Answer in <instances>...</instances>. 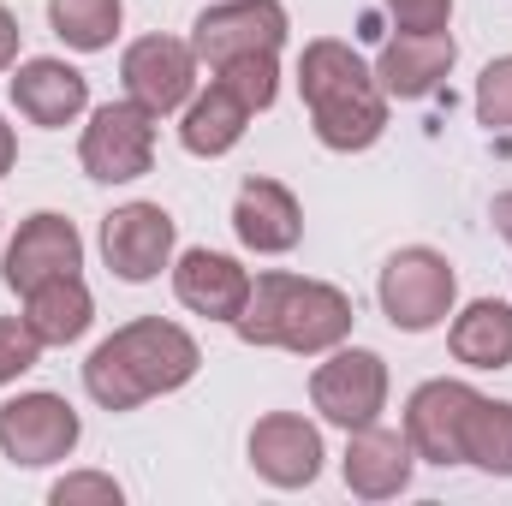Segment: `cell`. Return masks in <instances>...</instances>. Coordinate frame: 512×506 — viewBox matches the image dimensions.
I'll return each instance as SVG.
<instances>
[{
  "label": "cell",
  "instance_id": "obj_1",
  "mask_svg": "<svg viewBox=\"0 0 512 506\" xmlns=\"http://www.w3.org/2000/svg\"><path fill=\"white\" fill-rule=\"evenodd\" d=\"M203 352L185 328L161 322V316H143V322H126L120 334H108L90 364H84V387L102 411H137L143 399L155 393H173L197 376Z\"/></svg>",
  "mask_w": 512,
  "mask_h": 506
},
{
  "label": "cell",
  "instance_id": "obj_2",
  "mask_svg": "<svg viewBox=\"0 0 512 506\" xmlns=\"http://www.w3.org/2000/svg\"><path fill=\"white\" fill-rule=\"evenodd\" d=\"M233 328H239L245 346H280V352L316 358V352H334L352 334V298L328 280L256 274Z\"/></svg>",
  "mask_w": 512,
  "mask_h": 506
},
{
  "label": "cell",
  "instance_id": "obj_3",
  "mask_svg": "<svg viewBox=\"0 0 512 506\" xmlns=\"http://www.w3.org/2000/svg\"><path fill=\"white\" fill-rule=\"evenodd\" d=\"M298 90H304V108H310V126L328 149L352 155V149H370L387 131V96L376 84V72L334 36L310 42L304 60H298Z\"/></svg>",
  "mask_w": 512,
  "mask_h": 506
},
{
  "label": "cell",
  "instance_id": "obj_4",
  "mask_svg": "<svg viewBox=\"0 0 512 506\" xmlns=\"http://www.w3.org/2000/svg\"><path fill=\"white\" fill-rule=\"evenodd\" d=\"M453 292H459V280H453V262H447L441 251L411 245V251L387 256L382 310H387L393 328H405V334H429V328H441L447 310H453Z\"/></svg>",
  "mask_w": 512,
  "mask_h": 506
},
{
  "label": "cell",
  "instance_id": "obj_5",
  "mask_svg": "<svg viewBox=\"0 0 512 506\" xmlns=\"http://www.w3.org/2000/svg\"><path fill=\"white\" fill-rule=\"evenodd\" d=\"M78 161L102 185L143 179L149 161H155V114L143 102H108V108H96L90 126H84V143H78Z\"/></svg>",
  "mask_w": 512,
  "mask_h": 506
},
{
  "label": "cell",
  "instance_id": "obj_6",
  "mask_svg": "<svg viewBox=\"0 0 512 506\" xmlns=\"http://www.w3.org/2000/svg\"><path fill=\"white\" fill-rule=\"evenodd\" d=\"M78 447V411L60 393H18L0 405V453L24 471L60 465Z\"/></svg>",
  "mask_w": 512,
  "mask_h": 506
},
{
  "label": "cell",
  "instance_id": "obj_7",
  "mask_svg": "<svg viewBox=\"0 0 512 506\" xmlns=\"http://www.w3.org/2000/svg\"><path fill=\"white\" fill-rule=\"evenodd\" d=\"M280 42H286V6L280 0H221L197 18V36H191L197 60L215 72L239 54H280Z\"/></svg>",
  "mask_w": 512,
  "mask_h": 506
},
{
  "label": "cell",
  "instance_id": "obj_8",
  "mask_svg": "<svg viewBox=\"0 0 512 506\" xmlns=\"http://www.w3.org/2000/svg\"><path fill=\"white\" fill-rule=\"evenodd\" d=\"M310 399H316V411H322L328 423L364 429V423L382 417V405H387V364L376 352H364V346H346V352H334L328 364H316Z\"/></svg>",
  "mask_w": 512,
  "mask_h": 506
},
{
  "label": "cell",
  "instance_id": "obj_9",
  "mask_svg": "<svg viewBox=\"0 0 512 506\" xmlns=\"http://www.w3.org/2000/svg\"><path fill=\"white\" fill-rule=\"evenodd\" d=\"M483 393L465 381H423L405 405V441L429 465H465V423Z\"/></svg>",
  "mask_w": 512,
  "mask_h": 506
},
{
  "label": "cell",
  "instance_id": "obj_10",
  "mask_svg": "<svg viewBox=\"0 0 512 506\" xmlns=\"http://www.w3.org/2000/svg\"><path fill=\"white\" fill-rule=\"evenodd\" d=\"M120 78H126V96L143 102L155 120L185 108L191 102V84H197V48L179 42V36H143L131 42L126 60H120Z\"/></svg>",
  "mask_w": 512,
  "mask_h": 506
},
{
  "label": "cell",
  "instance_id": "obj_11",
  "mask_svg": "<svg viewBox=\"0 0 512 506\" xmlns=\"http://www.w3.org/2000/svg\"><path fill=\"white\" fill-rule=\"evenodd\" d=\"M102 256L120 280H155L173 256V215L161 203H126L102 221Z\"/></svg>",
  "mask_w": 512,
  "mask_h": 506
},
{
  "label": "cell",
  "instance_id": "obj_12",
  "mask_svg": "<svg viewBox=\"0 0 512 506\" xmlns=\"http://www.w3.org/2000/svg\"><path fill=\"white\" fill-rule=\"evenodd\" d=\"M251 465L274 489H310L322 477V435L292 411H268L251 429Z\"/></svg>",
  "mask_w": 512,
  "mask_h": 506
},
{
  "label": "cell",
  "instance_id": "obj_13",
  "mask_svg": "<svg viewBox=\"0 0 512 506\" xmlns=\"http://www.w3.org/2000/svg\"><path fill=\"white\" fill-rule=\"evenodd\" d=\"M84 268V239L66 215L42 209L18 227V239L6 245V286L12 292H30L42 280H60V274H78Z\"/></svg>",
  "mask_w": 512,
  "mask_h": 506
},
{
  "label": "cell",
  "instance_id": "obj_14",
  "mask_svg": "<svg viewBox=\"0 0 512 506\" xmlns=\"http://www.w3.org/2000/svg\"><path fill=\"white\" fill-rule=\"evenodd\" d=\"M453 60H459V48H453L447 30H399V36L382 42L376 84H382V96H393V102H417V96H429L453 72Z\"/></svg>",
  "mask_w": 512,
  "mask_h": 506
},
{
  "label": "cell",
  "instance_id": "obj_15",
  "mask_svg": "<svg viewBox=\"0 0 512 506\" xmlns=\"http://www.w3.org/2000/svg\"><path fill=\"white\" fill-rule=\"evenodd\" d=\"M233 233L245 239V251L256 256H280L298 245L304 233V209L280 179H245L239 203H233Z\"/></svg>",
  "mask_w": 512,
  "mask_h": 506
},
{
  "label": "cell",
  "instance_id": "obj_16",
  "mask_svg": "<svg viewBox=\"0 0 512 506\" xmlns=\"http://www.w3.org/2000/svg\"><path fill=\"white\" fill-rule=\"evenodd\" d=\"M173 292L185 310H197L209 322H239V310L251 298V274L221 251H185L173 268Z\"/></svg>",
  "mask_w": 512,
  "mask_h": 506
},
{
  "label": "cell",
  "instance_id": "obj_17",
  "mask_svg": "<svg viewBox=\"0 0 512 506\" xmlns=\"http://www.w3.org/2000/svg\"><path fill=\"white\" fill-rule=\"evenodd\" d=\"M411 465H417V453H411V441H405L399 429L364 423V429H352V441H346V489L364 495V501L405 495Z\"/></svg>",
  "mask_w": 512,
  "mask_h": 506
},
{
  "label": "cell",
  "instance_id": "obj_18",
  "mask_svg": "<svg viewBox=\"0 0 512 506\" xmlns=\"http://www.w3.org/2000/svg\"><path fill=\"white\" fill-rule=\"evenodd\" d=\"M12 108L30 120V126H72L84 108H90V84L84 72H72L66 60H24L18 78H12Z\"/></svg>",
  "mask_w": 512,
  "mask_h": 506
},
{
  "label": "cell",
  "instance_id": "obj_19",
  "mask_svg": "<svg viewBox=\"0 0 512 506\" xmlns=\"http://www.w3.org/2000/svg\"><path fill=\"white\" fill-rule=\"evenodd\" d=\"M24 322H30V334H36L42 346H72V340L90 334V322H96V298H90V286H84L78 274L42 280V286L24 292Z\"/></svg>",
  "mask_w": 512,
  "mask_h": 506
},
{
  "label": "cell",
  "instance_id": "obj_20",
  "mask_svg": "<svg viewBox=\"0 0 512 506\" xmlns=\"http://www.w3.org/2000/svg\"><path fill=\"white\" fill-rule=\"evenodd\" d=\"M447 346H453V358L471 364V370H512V304L477 298L471 310L453 316Z\"/></svg>",
  "mask_w": 512,
  "mask_h": 506
},
{
  "label": "cell",
  "instance_id": "obj_21",
  "mask_svg": "<svg viewBox=\"0 0 512 506\" xmlns=\"http://www.w3.org/2000/svg\"><path fill=\"white\" fill-rule=\"evenodd\" d=\"M251 126V108L227 90V84H209L191 108H185V126H179V143L191 155H227Z\"/></svg>",
  "mask_w": 512,
  "mask_h": 506
},
{
  "label": "cell",
  "instance_id": "obj_22",
  "mask_svg": "<svg viewBox=\"0 0 512 506\" xmlns=\"http://www.w3.org/2000/svg\"><path fill=\"white\" fill-rule=\"evenodd\" d=\"M48 24L66 48L102 54L120 36V0H48Z\"/></svg>",
  "mask_w": 512,
  "mask_h": 506
},
{
  "label": "cell",
  "instance_id": "obj_23",
  "mask_svg": "<svg viewBox=\"0 0 512 506\" xmlns=\"http://www.w3.org/2000/svg\"><path fill=\"white\" fill-rule=\"evenodd\" d=\"M465 465L512 477V405L507 399H477L471 423H465Z\"/></svg>",
  "mask_w": 512,
  "mask_h": 506
},
{
  "label": "cell",
  "instance_id": "obj_24",
  "mask_svg": "<svg viewBox=\"0 0 512 506\" xmlns=\"http://www.w3.org/2000/svg\"><path fill=\"white\" fill-rule=\"evenodd\" d=\"M215 84H227L251 114H262V108H274V96H280V66H274V54H239V60H227V66L215 72Z\"/></svg>",
  "mask_w": 512,
  "mask_h": 506
},
{
  "label": "cell",
  "instance_id": "obj_25",
  "mask_svg": "<svg viewBox=\"0 0 512 506\" xmlns=\"http://www.w3.org/2000/svg\"><path fill=\"white\" fill-rule=\"evenodd\" d=\"M477 120L489 131H512V54L483 66V78H477Z\"/></svg>",
  "mask_w": 512,
  "mask_h": 506
},
{
  "label": "cell",
  "instance_id": "obj_26",
  "mask_svg": "<svg viewBox=\"0 0 512 506\" xmlns=\"http://www.w3.org/2000/svg\"><path fill=\"white\" fill-rule=\"evenodd\" d=\"M36 358H42V340L30 334V322L24 316H0V387L18 381L24 370H36Z\"/></svg>",
  "mask_w": 512,
  "mask_h": 506
},
{
  "label": "cell",
  "instance_id": "obj_27",
  "mask_svg": "<svg viewBox=\"0 0 512 506\" xmlns=\"http://www.w3.org/2000/svg\"><path fill=\"white\" fill-rule=\"evenodd\" d=\"M54 506H84V501H102V506H120V483L114 477H96V471H84V477H66V483H54Z\"/></svg>",
  "mask_w": 512,
  "mask_h": 506
},
{
  "label": "cell",
  "instance_id": "obj_28",
  "mask_svg": "<svg viewBox=\"0 0 512 506\" xmlns=\"http://www.w3.org/2000/svg\"><path fill=\"white\" fill-rule=\"evenodd\" d=\"M387 12L399 18V30H447L453 0H382Z\"/></svg>",
  "mask_w": 512,
  "mask_h": 506
},
{
  "label": "cell",
  "instance_id": "obj_29",
  "mask_svg": "<svg viewBox=\"0 0 512 506\" xmlns=\"http://www.w3.org/2000/svg\"><path fill=\"white\" fill-rule=\"evenodd\" d=\"M12 60H18V18L0 6V72H6Z\"/></svg>",
  "mask_w": 512,
  "mask_h": 506
},
{
  "label": "cell",
  "instance_id": "obj_30",
  "mask_svg": "<svg viewBox=\"0 0 512 506\" xmlns=\"http://www.w3.org/2000/svg\"><path fill=\"white\" fill-rule=\"evenodd\" d=\"M489 221H495V233H501V239L512 245V191H507V197H495V209H489Z\"/></svg>",
  "mask_w": 512,
  "mask_h": 506
},
{
  "label": "cell",
  "instance_id": "obj_31",
  "mask_svg": "<svg viewBox=\"0 0 512 506\" xmlns=\"http://www.w3.org/2000/svg\"><path fill=\"white\" fill-rule=\"evenodd\" d=\"M12 161H18V143H12V126L0 120V179L12 173Z\"/></svg>",
  "mask_w": 512,
  "mask_h": 506
}]
</instances>
